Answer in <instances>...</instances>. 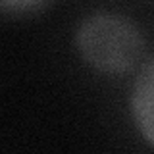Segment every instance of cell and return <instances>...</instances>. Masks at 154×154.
Here are the masks:
<instances>
[{
    "label": "cell",
    "instance_id": "obj_1",
    "mask_svg": "<svg viewBox=\"0 0 154 154\" xmlns=\"http://www.w3.org/2000/svg\"><path fill=\"white\" fill-rule=\"evenodd\" d=\"M83 60L104 73H123L141 60L143 35L129 19L118 14H93L81 21L75 35Z\"/></svg>",
    "mask_w": 154,
    "mask_h": 154
},
{
    "label": "cell",
    "instance_id": "obj_2",
    "mask_svg": "<svg viewBox=\"0 0 154 154\" xmlns=\"http://www.w3.org/2000/svg\"><path fill=\"white\" fill-rule=\"evenodd\" d=\"M131 112L144 141L154 146V58L141 67L133 83Z\"/></svg>",
    "mask_w": 154,
    "mask_h": 154
},
{
    "label": "cell",
    "instance_id": "obj_3",
    "mask_svg": "<svg viewBox=\"0 0 154 154\" xmlns=\"http://www.w3.org/2000/svg\"><path fill=\"white\" fill-rule=\"evenodd\" d=\"M0 2H2V8L8 12H27L41 6L45 0H0Z\"/></svg>",
    "mask_w": 154,
    "mask_h": 154
}]
</instances>
